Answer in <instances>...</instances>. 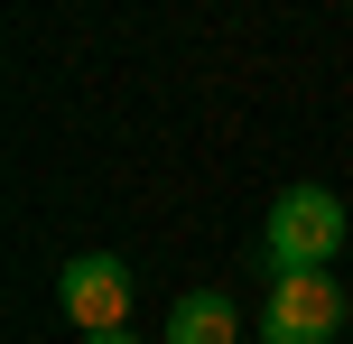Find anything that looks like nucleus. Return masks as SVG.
Listing matches in <instances>:
<instances>
[{
	"label": "nucleus",
	"instance_id": "nucleus-1",
	"mask_svg": "<svg viewBox=\"0 0 353 344\" xmlns=\"http://www.w3.org/2000/svg\"><path fill=\"white\" fill-rule=\"evenodd\" d=\"M344 196L335 186H279V205H270V223H261V242H270V279L279 270H335V252H344Z\"/></svg>",
	"mask_w": 353,
	"mask_h": 344
},
{
	"label": "nucleus",
	"instance_id": "nucleus-2",
	"mask_svg": "<svg viewBox=\"0 0 353 344\" xmlns=\"http://www.w3.org/2000/svg\"><path fill=\"white\" fill-rule=\"evenodd\" d=\"M335 326H344V289H335V270H279V279H270L261 344H335Z\"/></svg>",
	"mask_w": 353,
	"mask_h": 344
},
{
	"label": "nucleus",
	"instance_id": "nucleus-3",
	"mask_svg": "<svg viewBox=\"0 0 353 344\" xmlns=\"http://www.w3.org/2000/svg\"><path fill=\"white\" fill-rule=\"evenodd\" d=\"M56 307H65L84 335H112V326H130V270H121L112 252H74L65 270H56Z\"/></svg>",
	"mask_w": 353,
	"mask_h": 344
},
{
	"label": "nucleus",
	"instance_id": "nucleus-4",
	"mask_svg": "<svg viewBox=\"0 0 353 344\" xmlns=\"http://www.w3.org/2000/svg\"><path fill=\"white\" fill-rule=\"evenodd\" d=\"M232 335H242V316H232L223 289H195L168 307V344H232Z\"/></svg>",
	"mask_w": 353,
	"mask_h": 344
},
{
	"label": "nucleus",
	"instance_id": "nucleus-5",
	"mask_svg": "<svg viewBox=\"0 0 353 344\" xmlns=\"http://www.w3.org/2000/svg\"><path fill=\"white\" fill-rule=\"evenodd\" d=\"M84 344H140V335H130V326H112V335H84Z\"/></svg>",
	"mask_w": 353,
	"mask_h": 344
}]
</instances>
